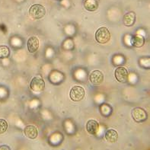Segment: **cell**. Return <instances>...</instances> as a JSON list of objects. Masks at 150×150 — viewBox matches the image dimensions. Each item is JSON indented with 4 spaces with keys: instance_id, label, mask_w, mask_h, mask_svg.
Returning <instances> with one entry per match:
<instances>
[{
    "instance_id": "1",
    "label": "cell",
    "mask_w": 150,
    "mask_h": 150,
    "mask_svg": "<svg viewBox=\"0 0 150 150\" xmlns=\"http://www.w3.org/2000/svg\"><path fill=\"white\" fill-rule=\"evenodd\" d=\"M46 14V9L44 6L40 4H34L29 9V15L33 19L39 20L44 17Z\"/></svg>"
},
{
    "instance_id": "2",
    "label": "cell",
    "mask_w": 150,
    "mask_h": 150,
    "mask_svg": "<svg viewBox=\"0 0 150 150\" xmlns=\"http://www.w3.org/2000/svg\"><path fill=\"white\" fill-rule=\"evenodd\" d=\"M95 40L99 44H107L110 40V33L105 27L98 28L95 33Z\"/></svg>"
},
{
    "instance_id": "3",
    "label": "cell",
    "mask_w": 150,
    "mask_h": 150,
    "mask_svg": "<svg viewBox=\"0 0 150 150\" xmlns=\"http://www.w3.org/2000/svg\"><path fill=\"white\" fill-rule=\"evenodd\" d=\"M69 96H70L71 100L73 101H82L85 97V90L82 86H73L70 90Z\"/></svg>"
},
{
    "instance_id": "4",
    "label": "cell",
    "mask_w": 150,
    "mask_h": 150,
    "mask_svg": "<svg viewBox=\"0 0 150 150\" xmlns=\"http://www.w3.org/2000/svg\"><path fill=\"white\" fill-rule=\"evenodd\" d=\"M30 88L34 92H40L45 88L44 80L40 77H34L30 82Z\"/></svg>"
},
{
    "instance_id": "5",
    "label": "cell",
    "mask_w": 150,
    "mask_h": 150,
    "mask_svg": "<svg viewBox=\"0 0 150 150\" xmlns=\"http://www.w3.org/2000/svg\"><path fill=\"white\" fill-rule=\"evenodd\" d=\"M132 117L133 120L137 123H142L146 120L147 119V113L144 109L141 108H135L132 110Z\"/></svg>"
},
{
    "instance_id": "6",
    "label": "cell",
    "mask_w": 150,
    "mask_h": 150,
    "mask_svg": "<svg viewBox=\"0 0 150 150\" xmlns=\"http://www.w3.org/2000/svg\"><path fill=\"white\" fill-rule=\"evenodd\" d=\"M114 76L116 78L117 81L121 83L126 82L128 79V71L126 68L123 67H119L114 71Z\"/></svg>"
},
{
    "instance_id": "7",
    "label": "cell",
    "mask_w": 150,
    "mask_h": 150,
    "mask_svg": "<svg viewBox=\"0 0 150 150\" xmlns=\"http://www.w3.org/2000/svg\"><path fill=\"white\" fill-rule=\"evenodd\" d=\"M89 81L94 85H100L104 81V75L99 70H94L90 73Z\"/></svg>"
},
{
    "instance_id": "8",
    "label": "cell",
    "mask_w": 150,
    "mask_h": 150,
    "mask_svg": "<svg viewBox=\"0 0 150 150\" xmlns=\"http://www.w3.org/2000/svg\"><path fill=\"white\" fill-rule=\"evenodd\" d=\"M24 133L25 137L28 139H34L38 137V130L34 125H28L24 129Z\"/></svg>"
},
{
    "instance_id": "9",
    "label": "cell",
    "mask_w": 150,
    "mask_h": 150,
    "mask_svg": "<svg viewBox=\"0 0 150 150\" xmlns=\"http://www.w3.org/2000/svg\"><path fill=\"white\" fill-rule=\"evenodd\" d=\"M99 129V124L96 120H89L86 124V130L89 134L95 135Z\"/></svg>"
},
{
    "instance_id": "10",
    "label": "cell",
    "mask_w": 150,
    "mask_h": 150,
    "mask_svg": "<svg viewBox=\"0 0 150 150\" xmlns=\"http://www.w3.org/2000/svg\"><path fill=\"white\" fill-rule=\"evenodd\" d=\"M39 48V40L36 37H31L28 40V50L30 53H35Z\"/></svg>"
},
{
    "instance_id": "11",
    "label": "cell",
    "mask_w": 150,
    "mask_h": 150,
    "mask_svg": "<svg viewBox=\"0 0 150 150\" xmlns=\"http://www.w3.org/2000/svg\"><path fill=\"white\" fill-rule=\"evenodd\" d=\"M136 21V14L133 11H129L124 16V24L127 27H132Z\"/></svg>"
},
{
    "instance_id": "12",
    "label": "cell",
    "mask_w": 150,
    "mask_h": 150,
    "mask_svg": "<svg viewBox=\"0 0 150 150\" xmlns=\"http://www.w3.org/2000/svg\"><path fill=\"white\" fill-rule=\"evenodd\" d=\"M83 5L85 8L88 11H95L98 8V0H85Z\"/></svg>"
},
{
    "instance_id": "13",
    "label": "cell",
    "mask_w": 150,
    "mask_h": 150,
    "mask_svg": "<svg viewBox=\"0 0 150 150\" xmlns=\"http://www.w3.org/2000/svg\"><path fill=\"white\" fill-rule=\"evenodd\" d=\"M105 139L109 143H115L118 139V133L114 129H108L105 133Z\"/></svg>"
},
{
    "instance_id": "14",
    "label": "cell",
    "mask_w": 150,
    "mask_h": 150,
    "mask_svg": "<svg viewBox=\"0 0 150 150\" xmlns=\"http://www.w3.org/2000/svg\"><path fill=\"white\" fill-rule=\"evenodd\" d=\"M145 39L140 35H136L133 38V45L136 47H141L144 45Z\"/></svg>"
},
{
    "instance_id": "15",
    "label": "cell",
    "mask_w": 150,
    "mask_h": 150,
    "mask_svg": "<svg viewBox=\"0 0 150 150\" xmlns=\"http://www.w3.org/2000/svg\"><path fill=\"white\" fill-rule=\"evenodd\" d=\"M9 49L6 46H0V59L6 58L9 56Z\"/></svg>"
},
{
    "instance_id": "16",
    "label": "cell",
    "mask_w": 150,
    "mask_h": 150,
    "mask_svg": "<svg viewBox=\"0 0 150 150\" xmlns=\"http://www.w3.org/2000/svg\"><path fill=\"white\" fill-rule=\"evenodd\" d=\"M8 129V123L4 119H0V134L5 133Z\"/></svg>"
},
{
    "instance_id": "17",
    "label": "cell",
    "mask_w": 150,
    "mask_h": 150,
    "mask_svg": "<svg viewBox=\"0 0 150 150\" xmlns=\"http://www.w3.org/2000/svg\"><path fill=\"white\" fill-rule=\"evenodd\" d=\"M2 149H8L9 150L10 149L8 148V146H0V150Z\"/></svg>"
}]
</instances>
